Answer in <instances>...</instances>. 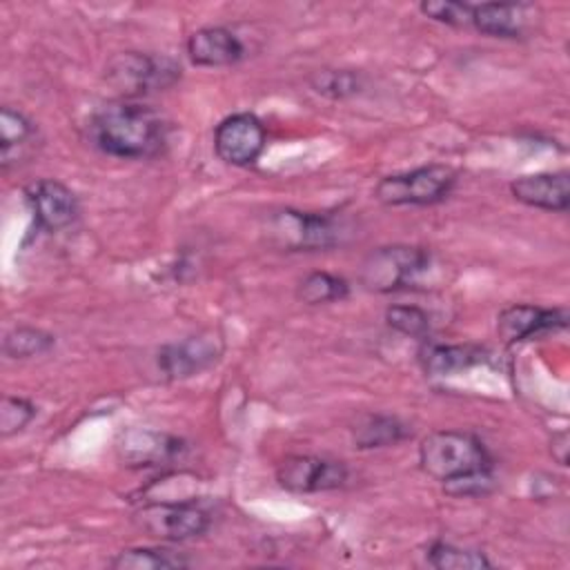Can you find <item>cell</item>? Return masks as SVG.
<instances>
[{"mask_svg": "<svg viewBox=\"0 0 570 570\" xmlns=\"http://www.w3.org/2000/svg\"><path fill=\"white\" fill-rule=\"evenodd\" d=\"M309 87L325 98L338 100L361 91V76L350 69H318L309 76Z\"/></svg>", "mask_w": 570, "mask_h": 570, "instance_id": "obj_24", "label": "cell"}, {"mask_svg": "<svg viewBox=\"0 0 570 570\" xmlns=\"http://www.w3.org/2000/svg\"><path fill=\"white\" fill-rule=\"evenodd\" d=\"M267 142L263 122L247 111L223 118L214 131L216 156L234 167H247L258 160Z\"/></svg>", "mask_w": 570, "mask_h": 570, "instance_id": "obj_8", "label": "cell"}, {"mask_svg": "<svg viewBox=\"0 0 570 570\" xmlns=\"http://www.w3.org/2000/svg\"><path fill=\"white\" fill-rule=\"evenodd\" d=\"M225 350L218 332L207 330L158 350L156 363L165 379H189L214 365Z\"/></svg>", "mask_w": 570, "mask_h": 570, "instance_id": "obj_9", "label": "cell"}, {"mask_svg": "<svg viewBox=\"0 0 570 570\" xmlns=\"http://www.w3.org/2000/svg\"><path fill=\"white\" fill-rule=\"evenodd\" d=\"M385 321L392 330L405 334V336H414V338H423L430 334V314L416 305H392L385 312Z\"/></svg>", "mask_w": 570, "mask_h": 570, "instance_id": "obj_25", "label": "cell"}, {"mask_svg": "<svg viewBox=\"0 0 570 570\" xmlns=\"http://www.w3.org/2000/svg\"><path fill=\"white\" fill-rule=\"evenodd\" d=\"M428 561L439 570H481L492 566L483 552L459 548L443 541L430 546Z\"/></svg>", "mask_w": 570, "mask_h": 570, "instance_id": "obj_23", "label": "cell"}, {"mask_svg": "<svg viewBox=\"0 0 570 570\" xmlns=\"http://www.w3.org/2000/svg\"><path fill=\"white\" fill-rule=\"evenodd\" d=\"M419 361L425 374L430 376H450L454 372L468 370L476 363L485 361V352L474 345H443L428 343L419 352Z\"/></svg>", "mask_w": 570, "mask_h": 570, "instance_id": "obj_17", "label": "cell"}, {"mask_svg": "<svg viewBox=\"0 0 570 570\" xmlns=\"http://www.w3.org/2000/svg\"><path fill=\"white\" fill-rule=\"evenodd\" d=\"M432 256L414 245H387L370 252L361 263L358 278L365 289L387 294L414 287L430 269Z\"/></svg>", "mask_w": 570, "mask_h": 570, "instance_id": "obj_3", "label": "cell"}, {"mask_svg": "<svg viewBox=\"0 0 570 570\" xmlns=\"http://www.w3.org/2000/svg\"><path fill=\"white\" fill-rule=\"evenodd\" d=\"M120 461L131 468H165L174 461H178L187 445L178 436L154 432V430H140L131 428L120 434L116 443Z\"/></svg>", "mask_w": 570, "mask_h": 570, "instance_id": "obj_11", "label": "cell"}, {"mask_svg": "<svg viewBox=\"0 0 570 570\" xmlns=\"http://www.w3.org/2000/svg\"><path fill=\"white\" fill-rule=\"evenodd\" d=\"M36 416V405L22 396H4L0 403V434L11 436L24 430Z\"/></svg>", "mask_w": 570, "mask_h": 570, "instance_id": "obj_27", "label": "cell"}, {"mask_svg": "<svg viewBox=\"0 0 570 570\" xmlns=\"http://www.w3.org/2000/svg\"><path fill=\"white\" fill-rule=\"evenodd\" d=\"M134 523L151 539L185 541L209 528V514L187 501H154L134 512Z\"/></svg>", "mask_w": 570, "mask_h": 570, "instance_id": "obj_7", "label": "cell"}, {"mask_svg": "<svg viewBox=\"0 0 570 570\" xmlns=\"http://www.w3.org/2000/svg\"><path fill=\"white\" fill-rule=\"evenodd\" d=\"M492 470H485V472H474V474H465V476H459V479H452V481H445L443 483V490L448 494H454V497H468V494H483L492 488Z\"/></svg>", "mask_w": 570, "mask_h": 570, "instance_id": "obj_28", "label": "cell"}, {"mask_svg": "<svg viewBox=\"0 0 570 570\" xmlns=\"http://www.w3.org/2000/svg\"><path fill=\"white\" fill-rule=\"evenodd\" d=\"M552 456L559 465L568 463V432H559L552 436Z\"/></svg>", "mask_w": 570, "mask_h": 570, "instance_id": "obj_29", "label": "cell"}, {"mask_svg": "<svg viewBox=\"0 0 570 570\" xmlns=\"http://www.w3.org/2000/svg\"><path fill=\"white\" fill-rule=\"evenodd\" d=\"M36 225L45 232H60L78 218L76 194L53 178H42L24 189Z\"/></svg>", "mask_w": 570, "mask_h": 570, "instance_id": "obj_12", "label": "cell"}, {"mask_svg": "<svg viewBox=\"0 0 570 570\" xmlns=\"http://www.w3.org/2000/svg\"><path fill=\"white\" fill-rule=\"evenodd\" d=\"M568 325L566 307H539V305H510L497 316V332L505 343L530 341L548 332L563 330Z\"/></svg>", "mask_w": 570, "mask_h": 570, "instance_id": "obj_13", "label": "cell"}, {"mask_svg": "<svg viewBox=\"0 0 570 570\" xmlns=\"http://www.w3.org/2000/svg\"><path fill=\"white\" fill-rule=\"evenodd\" d=\"M350 292L345 278L330 272H309L296 285V298L305 305H323L332 301H343Z\"/></svg>", "mask_w": 570, "mask_h": 570, "instance_id": "obj_21", "label": "cell"}, {"mask_svg": "<svg viewBox=\"0 0 570 570\" xmlns=\"http://www.w3.org/2000/svg\"><path fill=\"white\" fill-rule=\"evenodd\" d=\"M169 127L165 118L145 105L116 100L102 105L87 125L89 142L107 156L142 160L163 154Z\"/></svg>", "mask_w": 570, "mask_h": 570, "instance_id": "obj_1", "label": "cell"}, {"mask_svg": "<svg viewBox=\"0 0 570 570\" xmlns=\"http://www.w3.org/2000/svg\"><path fill=\"white\" fill-rule=\"evenodd\" d=\"M456 174L445 165H425L379 180L374 196L383 205H432L454 187Z\"/></svg>", "mask_w": 570, "mask_h": 570, "instance_id": "obj_6", "label": "cell"}, {"mask_svg": "<svg viewBox=\"0 0 570 570\" xmlns=\"http://www.w3.org/2000/svg\"><path fill=\"white\" fill-rule=\"evenodd\" d=\"M36 127L33 122L13 107L0 109V163L2 169H9L11 163H18L22 156V147L33 140Z\"/></svg>", "mask_w": 570, "mask_h": 570, "instance_id": "obj_19", "label": "cell"}, {"mask_svg": "<svg viewBox=\"0 0 570 570\" xmlns=\"http://www.w3.org/2000/svg\"><path fill=\"white\" fill-rule=\"evenodd\" d=\"M276 481L281 488L296 494L325 492L341 488L347 481V468L341 461L325 456L292 454L278 463Z\"/></svg>", "mask_w": 570, "mask_h": 570, "instance_id": "obj_10", "label": "cell"}, {"mask_svg": "<svg viewBox=\"0 0 570 570\" xmlns=\"http://www.w3.org/2000/svg\"><path fill=\"white\" fill-rule=\"evenodd\" d=\"M419 463L436 481H452L465 474L492 470V456L485 445L459 430H436L419 445Z\"/></svg>", "mask_w": 570, "mask_h": 570, "instance_id": "obj_2", "label": "cell"}, {"mask_svg": "<svg viewBox=\"0 0 570 570\" xmlns=\"http://www.w3.org/2000/svg\"><path fill=\"white\" fill-rule=\"evenodd\" d=\"M512 196L528 205L548 212H566L570 203L568 171H539L519 176L510 183Z\"/></svg>", "mask_w": 570, "mask_h": 570, "instance_id": "obj_14", "label": "cell"}, {"mask_svg": "<svg viewBox=\"0 0 570 570\" xmlns=\"http://www.w3.org/2000/svg\"><path fill=\"white\" fill-rule=\"evenodd\" d=\"M407 436L410 428L401 419L387 414H365L352 428V443L358 450L394 445Z\"/></svg>", "mask_w": 570, "mask_h": 570, "instance_id": "obj_18", "label": "cell"}, {"mask_svg": "<svg viewBox=\"0 0 570 570\" xmlns=\"http://www.w3.org/2000/svg\"><path fill=\"white\" fill-rule=\"evenodd\" d=\"M421 13L428 18L450 24V27H468L472 24V9L474 4L470 2H459V0H430L419 4Z\"/></svg>", "mask_w": 570, "mask_h": 570, "instance_id": "obj_26", "label": "cell"}, {"mask_svg": "<svg viewBox=\"0 0 570 570\" xmlns=\"http://www.w3.org/2000/svg\"><path fill=\"white\" fill-rule=\"evenodd\" d=\"M343 227L325 214L281 209L267 220V238L283 249H327L341 243Z\"/></svg>", "mask_w": 570, "mask_h": 570, "instance_id": "obj_5", "label": "cell"}, {"mask_svg": "<svg viewBox=\"0 0 570 570\" xmlns=\"http://www.w3.org/2000/svg\"><path fill=\"white\" fill-rule=\"evenodd\" d=\"M187 56L198 67H229L245 56V47L227 27H203L189 36Z\"/></svg>", "mask_w": 570, "mask_h": 570, "instance_id": "obj_15", "label": "cell"}, {"mask_svg": "<svg viewBox=\"0 0 570 570\" xmlns=\"http://www.w3.org/2000/svg\"><path fill=\"white\" fill-rule=\"evenodd\" d=\"M53 345H56V338L49 332L29 327V325H18L4 334L2 352L9 358H29V356L49 352Z\"/></svg>", "mask_w": 570, "mask_h": 570, "instance_id": "obj_22", "label": "cell"}, {"mask_svg": "<svg viewBox=\"0 0 570 570\" xmlns=\"http://www.w3.org/2000/svg\"><path fill=\"white\" fill-rule=\"evenodd\" d=\"M528 4L481 2L472 9V27L492 38H521L528 29Z\"/></svg>", "mask_w": 570, "mask_h": 570, "instance_id": "obj_16", "label": "cell"}, {"mask_svg": "<svg viewBox=\"0 0 570 570\" xmlns=\"http://www.w3.org/2000/svg\"><path fill=\"white\" fill-rule=\"evenodd\" d=\"M180 78V65L167 56L122 51L107 62L105 80L122 100L147 96L171 87Z\"/></svg>", "mask_w": 570, "mask_h": 570, "instance_id": "obj_4", "label": "cell"}, {"mask_svg": "<svg viewBox=\"0 0 570 570\" xmlns=\"http://www.w3.org/2000/svg\"><path fill=\"white\" fill-rule=\"evenodd\" d=\"M109 566L116 570H165V568H185L187 559L165 548H129L118 552L109 561Z\"/></svg>", "mask_w": 570, "mask_h": 570, "instance_id": "obj_20", "label": "cell"}]
</instances>
